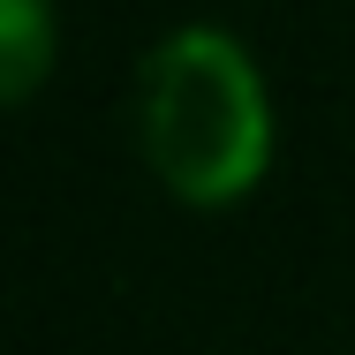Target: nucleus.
<instances>
[{
	"instance_id": "obj_2",
	"label": "nucleus",
	"mask_w": 355,
	"mask_h": 355,
	"mask_svg": "<svg viewBox=\"0 0 355 355\" xmlns=\"http://www.w3.org/2000/svg\"><path fill=\"white\" fill-rule=\"evenodd\" d=\"M61 61V23L53 0H0V98L23 106Z\"/></svg>"
},
{
	"instance_id": "obj_1",
	"label": "nucleus",
	"mask_w": 355,
	"mask_h": 355,
	"mask_svg": "<svg viewBox=\"0 0 355 355\" xmlns=\"http://www.w3.org/2000/svg\"><path fill=\"white\" fill-rule=\"evenodd\" d=\"M137 144L166 197L227 212L272 166V91L242 38L212 23L166 31L137 69Z\"/></svg>"
}]
</instances>
